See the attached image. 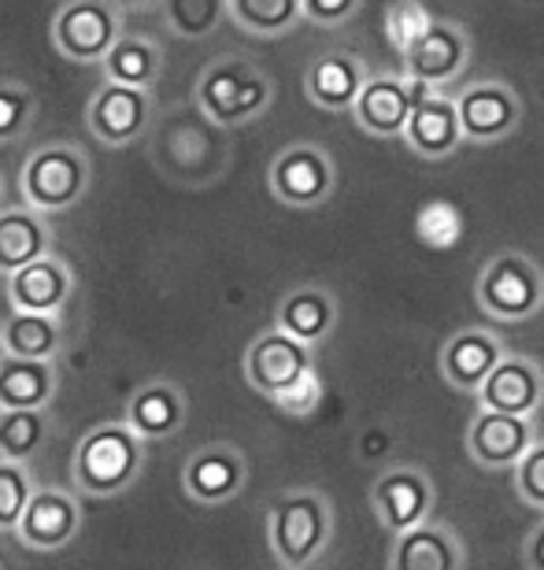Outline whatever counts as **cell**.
<instances>
[{
  "instance_id": "1",
  "label": "cell",
  "mask_w": 544,
  "mask_h": 570,
  "mask_svg": "<svg viewBox=\"0 0 544 570\" xmlns=\"http://www.w3.org/2000/svg\"><path fill=\"white\" fill-rule=\"evenodd\" d=\"M334 504L323 489H286L267 508V544L278 567L308 570L326 556L334 541Z\"/></svg>"
},
{
  "instance_id": "2",
  "label": "cell",
  "mask_w": 544,
  "mask_h": 570,
  "mask_svg": "<svg viewBox=\"0 0 544 570\" xmlns=\"http://www.w3.org/2000/svg\"><path fill=\"white\" fill-rule=\"evenodd\" d=\"M145 441L127 419L122 423H97L75 444L71 478L86 497H119L138 482L145 471Z\"/></svg>"
},
{
  "instance_id": "3",
  "label": "cell",
  "mask_w": 544,
  "mask_h": 570,
  "mask_svg": "<svg viewBox=\"0 0 544 570\" xmlns=\"http://www.w3.org/2000/svg\"><path fill=\"white\" fill-rule=\"evenodd\" d=\"M192 100L222 130H237L256 122L275 105V82L264 67H256L245 56H219L200 71Z\"/></svg>"
},
{
  "instance_id": "4",
  "label": "cell",
  "mask_w": 544,
  "mask_h": 570,
  "mask_svg": "<svg viewBox=\"0 0 544 570\" xmlns=\"http://www.w3.org/2000/svg\"><path fill=\"white\" fill-rule=\"evenodd\" d=\"M89 156L78 145L52 141L41 145L22 159L19 167V193L30 208H38L44 215H63L75 204H82L89 193Z\"/></svg>"
},
{
  "instance_id": "5",
  "label": "cell",
  "mask_w": 544,
  "mask_h": 570,
  "mask_svg": "<svg viewBox=\"0 0 544 570\" xmlns=\"http://www.w3.org/2000/svg\"><path fill=\"white\" fill-rule=\"evenodd\" d=\"M474 301L496 323H526L544 307V267L526 253H496L474 278Z\"/></svg>"
},
{
  "instance_id": "6",
  "label": "cell",
  "mask_w": 544,
  "mask_h": 570,
  "mask_svg": "<svg viewBox=\"0 0 544 570\" xmlns=\"http://www.w3.org/2000/svg\"><path fill=\"white\" fill-rule=\"evenodd\" d=\"M52 49L71 63H100L122 38L116 0H63L49 22Z\"/></svg>"
},
{
  "instance_id": "7",
  "label": "cell",
  "mask_w": 544,
  "mask_h": 570,
  "mask_svg": "<svg viewBox=\"0 0 544 570\" xmlns=\"http://www.w3.org/2000/svg\"><path fill=\"white\" fill-rule=\"evenodd\" d=\"M267 186L275 193L278 204L297 212L323 208L337 189V164L323 145L315 141H297L286 145L270 159Z\"/></svg>"
},
{
  "instance_id": "8",
  "label": "cell",
  "mask_w": 544,
  "mask_h": 570,
  "mask_svg": "<svg viewBox=\"0 0 544 570\" xmlns=\"http://www.w3.org/2000/svg\"><path fill=\"white\" fill-rule=\"evenodd\" d=\"M434 504H437L434 478L415 463L385 466L370 485V511L389 538L426 522Z\"/></svg>"
},
{
  "instance_id": "9",
  "label": "cell",
  "mask_w": 544,
  "mask_h": 570,
  "mask_svg": "<svg viewBox=\"0 0 544 570\" xmlns=\"http://www.w3.org/2000/svg\"><path fill=\"white\" fill-rule=\"evenodd\" d=\"M437 86L418 82V78L396 71V75H374L367 78V86L359 89L353 119L363 134L370 138H404V127L412 119L415 100H423L426 94H434Z\"/></svg>"
},
{
  "instance_id": "10",
  "label": "cell",
  "mask_w": 544,
  "mask_h": 570,
  "mask_svg": "<svg viewBox=\"0 0 544 570\" xmlns=\"http://www.w3.org/2000/svg\"><path fill=\"white\" fill-rule=\"evenodd\" d=\"M245 382L248 390L275 401V396L300 379L304 371L315 367V345H304L281 326H270L256 334L245 348Z\"/></svg>"
},
{
  "instance_id": "11",
  "label": "cell",
  "mask_w": 544,
  "mask_h": 570,
  "mask_svg": "<svg viewBox=\"0 0 544 570\" xmlns=\"http://www.w3.org/2000/svg\"><path fill=\"white\" fill-rule=\"evenodd\" d=\"M474 56L471 33L452 19H434L429 27L418 33V38L400 52V71L418 78V82H429L437 89L452 86L456 78L467 71Z\"/></svg>"
},
{
  "instance_id": "12",
  "label": "cell",
  "mask_w": 544,
  "mask_h": 570,
  "mask_svg": "<svg viewBox=\"0 0 544 570\" xmlns=\"http://www.w3.org/2000/svg\"><path fill=\"white\" fill-rule=\"evenodd\" d=\"M152 119V89L141 86H122V82H108L89 97L86 108V127L89 134L108 145V148H127L145 134Z\"/></svg>"
},
{
  "instance_id": "13",
  "label": "cell",
  "mask_w": 544,
  "mask_h": 570,
  "mask_svg": "<svg viewBox=\"0 0 544 570\" xmlns=\"http://www.w3.org/2000/svg\"><path fill=\"white\" fill-rule=\"evenodd\" d=\"M463 138L474 145H496L507 134L518 130L523 122V97L515 86L501 82V78H485V82H471L456 94Z\"/></svg>"
},
{
  "instance_id": "14",
  "label": "cell",
  "mask_w": 544,
  "mask_h": 570,
  "mask_svg": "<svg viewBox=\"0 0 544 570\" xmlns=\"http://www.w3.org/2000/svg\"><path fill=\"white\" fill-rule=\"evenodd\" d=\"M245 482H248V460L230 441L200 444V449L186 460V471H181L186 497L200 508L230 504V500L241 497Z\"/></svg>"
},
{
  "instance_id": "15",
  "label": "cell",
  "mask_w": 544,
  "mask_h": 570,
  "mask_svg": "<svg viewBox=\"0 0 544 570\" xmlns=\"http://www.w3.org/2000/svg\"><path fill=\"white\" fill-rule=\"evenodd\" d=\"M534 441H537L534 419L496 412V407H478V415L467 426V452L485 471H512L534 449Z\"/></svg>"
},
{
  "instance_id": "16",
  "label": "cell",
  "mask_w": 544,
  "mask_h": 570,
  "mask_svg": "<svg viewBox=\"0 0 544 570\" xmlns=\"http://www.w3.org/2000/svg\"><path fill=\"white\" fill-rule=\"evenodd\" d=\"M82 533V504L67 489H33L27 511H22L16 538L33 552H60Z\"/></svg>"
},
{
  "instance_id": "17",
  "label": "cell",
  "mask_w": 544,
  "mask_h": 570,
  "mask_svg": "<svg viewBox=\"0 0 544 570\" xmlns=\"http://www.w3.org/2000/svg\"><path fill=\"white\" fill-rule=\"evenodd\" d=\"M474 396H478V407L537 419L544 407V363L526 352H504V360L496 363Z\"/></svg>"
},
{
  "instance_id": "18",
  "label": "cell",
  "mask_w": 544,
  "mask_h": 570,
  "mask_svg": "<svg viewBox=\"0 0 544 570\" xmlns=\"http://www.w3.org/2000/svg\"><path fill=\"white\" fill-rule=\"evenodd\" d=\"M504 352H507V345L493 334V330L463 326L456 334H448L445 345H441V356H437L441 379H445L456 393H478L496 363L504 360Z\"/></svg>"
},
{
  "instance_id": "19",
  "label": "cell",
  "mask_w": 544,
  "mask_h": 570,
  "mask_svg": "<svg viewBox=\"0 0 544 570\" xmlns=\"http://www.w3.org/2000/svg\"><path fill=\"white\" fill-rule=\"evenodd\" d=\"M370 67L363 56L348 49H334L315 56L304 71V97L323 111H353L359 89L367 86Z\"/></svg>"
},
{
  "instance_id": "20",
  "label": "cell",
  "mask_w": 544,
  "mask_h": 570,
  "mask_svg": "<svg viewBox=\"0 0 544 570\" xmlns=\"http://www.w3.org/2000/svg\"><path fill=\"white\" fill-rule=\"evenodd\" d=\"M467 141L463 138V122L456 108V94L434 89L423 100H415L412 119L404 127V145L423 159H448L456 148Z\"/></svg>"
},
{
  "instance_id": "21",
  "label": "cell",
  "mask_w": 544,
  "mask_h": 570,
  "mask_svg": "<svg viewBox=\"0 0 544 570\" xmlns=\"http://www.w3.org/2000/svg\"><path fill=\"white\" fill-rule=\"evenodd\" d=\"M393 570H463L467 567V549L452 527L437 519H426L418 527L396 533L389 544Z\"/></svg>"
},
{
  "instance_id": "22",
  "label": "cell",
  "mask_w": 544,
  "mask_h": 570,
  "mask_svg": "<svg viewBox=\"0 0 544 570\" xmlns=\"http://www.w3.org/2000/svg\"><path fill=\"white\" fill-rule=\"evenodd\" d=\"M75 293V271L63 256H41L8 275V301L19 312H63Z\"/></svg>"
},
{
  "instance_id": "23",
  "label": "cell",
  "mask_w": 544,
  "mask_h": 570,
  "mask_svg": "<svg viewBox=\"0 0 544 570\" xmlns=\"http://www.w3.org/2000/svg\"><path fill=\"white\" fill-rule=\"evenodd\" d=\"M52 253L49 215L30 208L27 200L16 208H0V275H16L33 259Z\"/></svg>"
},
{
  "instance_id": "24",
  "label": "cell",
  "mask_w": 544,
  "mask_h": 570,
  "mask_svg": "<svg viewBox=\"0 0 544 570\" xmlns=\"http://www.w3.org/2000/svg\"><path fill=\"white\" fill-rule=\"evenodd\" d=\"M337 318H342L337 296L323 285H297L275 307V326L304 341V345H323L334 334Z\"/></svg>"
},
{
  "instance_id": "25",
  "label": "cell",
  "mask_w": 544,
  "mask_h": 570,
  "mask_svg": "<svg viewBox=\"0 0 544 570\" xmlns=\"http://www.w3.org/2000/svg\"><path fill=\"white\" fill-rule=\"evenodd\" d=\"M186 415H189V404H186L181 385L164 382V379L138 385L127 404V423L138 430L145 441L175 438V433L186 426Z\"/></svg>"
},
{
  "instance_id": "26",
  "label": "cell",
  "mask_w": 544,
  "mask_h": 570,
  "mask_svg": "<svg viewBox=\"0 0 544 570\" xmlns=\"http://www.w3.org/2000/svg\"><path fill=\"white\" fill-rule=\"evenodd\" d=\"M60 390L56 360H22L0 352V412L11 407H49Z\"/></svg>"
},
{
  "instance_id": "27",
  "label": "cell",
  "mask_w": 544,
  "mask_h": 570,
  "mask_svg": "<svg viewBox=\"0 0 544 570\" xmlns=\"http://www.w3.org/2000/svg\"><path fill=\"white\" fill-rule=\"evenodd\" d=\"M63 318L60 312H19L0 323V352L22 360H60L63 352Z\"/></svg>"
},
{
  "instance_id": "28",
  "label": "cell",
  "mask_w": 544,
  "mask_h": 570,
  "mask_svg": "<svg viewBox=\"0 0 544 570\" xmlns=\"http://www.w3.org/2000/svg\"><path fill=\"white\" fill-rule=\"evenodd\" d=\"M108 82H122V86H141V89H156L164 75V52L160 45L145 33H122V38L111 45V52L100 60Z\"/></svg>"
},
{
  "instance_id": "29",
  "label": "cell",
  "mask_w": 544,
  "mask_h": 570,
  "mask_svg": "<svg viewBox=\"0 0 544 570\" xmlns=\"http://www.w3.org/2000/svg\"><path fill=\"white\" fill-rule=\"evenodd\" d=\"M304 19V0H230V22L253 38L275 41Z\"/></svg>"
},
{
  "instance_id": "30",
  "label": "cell",
  "mask_w": 544,
  "mask_h": 570,
  "mask_svg": "<svg viewBox=\"0 0 544 570\" xmlns=\"http://www.w3.org/2000/svg\"><path fill=\"white\" fill-rule=\"evenodd\" d=\"M49 407H11L0 412V455L4 460H22L30 463L33 455L44 452V444L52 441V423Z\"/></svg>"
},
{
  "instance_id": "31",
  "label": "cell",
  "mask_w": 544,
  "mask_h": 570,
  "mask_svg": "<svg viewBox=\"0 0 544 570\" xmlns=\"http://www.w3.org/2000/svg\"><path fill=\"white\" fill-rule=\"evenodd\" d=\"M167 30L181 41L211 38L230 19V0H160Z\"/></svg>"
},
{
  "instance_id": "32",
  "label": "cell",
  "mask_w": 544,
  "mask_h": 570,
  "mask_svg": "<svg viewBox=\"0 0 544 570\" xmlns=\"http://www.w3.org/2000/svg\"><path fill=\"white\" fill-rule=\"evenodd\" d=\"M463 230H467V223H463V212L459 204H452L445 197L437 200H426L423 208L415 215V237L423 242L426 248H434V253H445V248H456Z\"/></svg>"
},
{
  "instance_id": "33",
  "label": "cell",
  "mask_w": 544,
  "mask_h": 570,
  "mask_svg": "<svg viewBox=\"0 0 544 570\" xmlns=\"http://www.w3.org/2000/svg\"><path fill=\"white\" fill-rule=\"evenodd\" d=\"M33 471L22 460H4L0 455V533H16L22 511L33 497Z\"/></svg>"
},
{
  "instance_id": "34",
  "label": "cell",
  "mask_w": 544,
  "mask_h": 570,
  "mask_svg": "<svg viewBox=\"0 0 544 570\" xmlns=\"http://www.w3.org/2000/svg\"><path fill=\"white\" fill-rule=\"evenodd\" d=\"M33 116H38L33 89L11 82V78H0V145L19 141L33 127Z\"/></svg>"
},
{
  "instance_id": "35",
  "label": "cell",
  "mask_w": 544,
  "mask_h": 570,
  "mask_svg": "<svg viewBox=\"0 0 544 570\" xmlns=\"http://www.w3.org/2000/svg\"><path fill=\"white\" fill-rule=\"evenodd\" d=\"M434 19L437 16L423 4V0H393V4L385 8V19H382L385 41H389L396 52H404Z\"/></svg>"
},
{
  "instance_id": "36",
  "label": "cell",
  "mask_w": 544,
  "mask_h": 570,
  "mask_svg": "<svg viewBox=\"0 0 544 570\" xmlns=\"http://www.w3.org/2000/svg\"><path fill=\"white\" fill-rule=\"evenodd\" d=\"M323 393H326V385H323L319 367H308L297 382L286 385V390H281L270 404H275L278 412H286L289 419H308V415L319 412Z\"/></svg>"
},
{
  "instance_id": "37",
  "label": "cell",
  "mask_w": 544,
  "mask_h": 570,
  "mask_svg": "<svg viewBox=\"0 0 544 570\" xmlns=\"http://www.w3.org/2000/svg\"><path fill=\"white\" fill-rule=\"evenodd\" d=\"M512 485H515V497L523 500L526 508L544 511V441L541 438L534 441V449L512 466Z\"/></svg>"
},
{
  "instance_id": "38",
  "label": "cell",
  "mask_w": 544,
  "mask_h": 570,
  "mask_svg": "<svg viewBox=\"0 0 544 570\" xmlns=\"http://www.w3.org/2000/svg\"><path fill=\"white\" fill-rule=\"evenodd\" d=\"M363 0H304V19L323 30H337L356 19Z\"/></svg>"
},
{
  "instance_id": "39",
  "label": "cell",
  "mask_w": 544,
  "mask_h": 570,
  "mask_svg": "<svg viewBox=\"0 0 544 570\" xmlns=\"http://www.w3.org/2000/svg\"><path fill=\"white\" fill-rule=\"evenodd\" d=\"M523 567L544 570V511H541V519L534 522V530H530L526 541H523Z\"/></svg>"
},
{
  "instance_id": "40",
  "label": "cell",
  "mask_w": 544,
  "mask_h": 570,
  "mask_svg": "<svg viewBox=\"0 0 544 570\" xmlns=\"http://www.w3.org/2000/svg\"><path fill=\"white\" fill-rule=\"evenodd\" d=\"M0 208H4V178H0Z\"/></svg>"
},
{
  "instance_id": "41",
  "label": "cell",
  "mask_w": 544,
  "mask_h": 570,
  "mask_svg": "<svg viewBox=\"0 0 544 570\" xmlns=\"http://www.w3.org/2000/svg\"><path fill=\"white\" fill-rule=\"evenodd\" d=\"M0 567H8V560H4V556H0Z\"/></svg>"
}]
</instances>
